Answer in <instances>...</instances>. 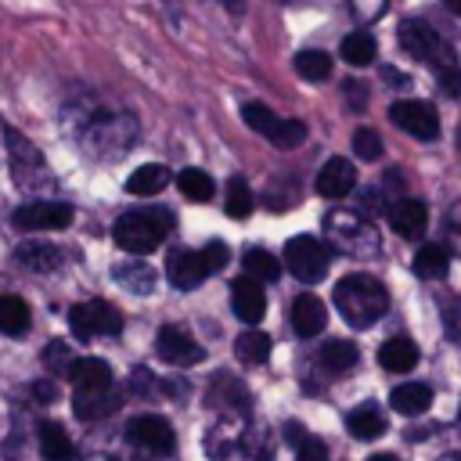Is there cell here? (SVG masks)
<instances>
[{
    "label": "cell",
    "mask_w": 461,
    "mask_h": 461,
    "mask_svg": "<svg viewBox=\"0 0 461 461\" xmlns=\"http://www.w3.org/2000/svg\"><path fill=\"white\" fill-rule=\"evenodd\" d=\"M335 310L353 324V328H371L378 317L389 310V292L378 277L371 274H346L335 285Z\"/></svg>",
    "instance_id": "6da1fadb"
},
{
    "label": "cell",
    "mask_w": 461,
    "mask_h": 461,
    "mask_svg": "<svg viewBox=\"0 0 461 461\" xmlns=\"http://www.w3.org/2000/svg\"><path fill=\"white\" fill-rule=\"evenodd\" d=\"M169 234V212H155V209H133L122 212L112 227V238L122 252L130 256H148L162 245V238Z\"/></svg>",
    "instance_id": "7a4b0ae2"
},
{
    "label": "cell",
    "mask_w": 461,
    "mask_h": 461,
    "mask_svg": "<svg viewBox=\"0 0 461 461\" xmlns=\"http://www.w3.org/2000/svg\"><path fill=\"white\" fill-rule=\"evenodd\" d=\"M400 43H403V50H407L411 58L436 65V72L447 68V65H454L447 43L439 40V32H436L425 18H407V22H400Z\"/></svg>",
    "instance_id": "3957f363"
},
{
    "label": "cell",
    "mask_w": 461,
    "mask_h": 461,
    "mask_svg": "<svg viewBox=\"0 0 461 461\" xmlns=\"http://www.w3.org/2000/svg\"><path fill=\"white\" fill-rule=\"evenodd\" d=\"M328 249L317 241V238H310V234H299V238H288V245H285V267L303 281V285H313V281H321L324 274H328Z\"/></svg>",
    "instance_id": "277c9868"
},
{
    "label": "cell",
    "mask_w": 461,
    "mask_h": 461,
    "mask_svg": "<svg viewBox=\"0 0 461 461\" xmlns=\"http://www.w3.org/2000/svg\"><path fill=\"white\" fill-rule=\"evenodd\" d=\"M68 324L76 335H119L122 331V313L104 303V299H90V303H79L68 310Z\"/></svg>",
    "instance_id": "5b68a950"
},
{
    "label": "cell",
    "mask_w": 461,
    "mask_h": 461,
    "mask_svg": "<svg viewBox=\"0 0 461 461\" xmlns=\"http://www.w3.org/2000/svg\"><path fill=\"white\" fill-rule=\"evenodd\" d=\"M389 119H393L403 133H411V137H418V140H432V137L439 133V115H436V108H432L429 101H396V104L389 108Z\"/></svg>",
    "instance_id": "8992f818"
},
{
    "label": "cell",
    "mask_w": 461,
    "mask_h": 461,
    "mask_svg": "<svg viewBox=\"0 0 461 461\" xmlns=\"http://www.w3.org/2000/svg\"><path fill=\"white\" fill-rule=\"evenodd\" d=\"M72 223L68 202H25L14 209V227L22 230H61Z\"/></svg>",
    "instance_id": "52a82bcc"
},
{
    "label": "cell",
    "mask_w": 461,
    "mask_h": 461,
    "mask_svg": "<svg viewBox=\"0 0 461 461\" xmlns=\"http://www.w3.org/2000/svg\"><path fill=\"white\" fill-rule=\"evenodd\" d=\"M126 436H130L137 447L151 450V454H169V450L176 447L173 425H169L166 418H158V414H140V418H133V421L126 425Z\"/></svg>",
    "instance_id": "ba28073f"
},
{
    "label": "cell",
    "mask_w": 461,
    "mask_h": 461,
    "mask_svg": "<svg viewBox=\"0 0 461 461\" xmlns=\"http://www.w3.org/2000/svg\"><path fill=\"white\" fill-rule=\"evenodd\" d=\"M259 285H263V281H256L252 274H241V277H234V285H230V310L238 313L241 324H259L263 313H267V295H263Z\"/></svg>",
    "instance_id": "9c48e42d"
},
{
    "label": "cell",
    "mask_w": 461,
    "mask_h": 461,
    "mask_svg": "<svg viewBox=\"0 0 461 461\" xmlns=\"http://www.w3.org/2000/svg\"><path fill=\"white\" fill-rule=\"evenodd\" d=\"M166 274H169L173 288L191 292V288H198V285L209 277V267H205L202 252H194V249H176V252H169V259H166Z\"/></svg>",
    "instance_id": "30bf717a"
},
{
    "label": "cell",
    "mask_w": 461,
    "mask_h": 461,
    "mask_svg": "<svg viewBox=\"0 0 461 461\" xmlns=\"http://www.w3.org/2000/svg\"><path fill=\"white\" fill-rule=\"evenodd\" d=\"M155 349H158V357L162 360H169V364H198L205 353H202V346L184 331V328H176V324H166V328H158V339H155Z\"/></svg>",
    "instance_id": "8fae6325"
},
{
    "label": "cell",
    "mask_w": 461,
    "mask_h": 461,
    "mask_svg": "<svg viewBox=\"0 0 461 461\" xmlns=\"http://www.w3.org/2000/svg\"><path fill=\"white\" fill-rule=\"evenodd\" d=\"M357 187V169L349 158H328L317 173V194L321 198H346Z\"/></svg>",
    "instance_id": "7c38bea8"
},
{
    "label": "cell",
    "mask_w": 461,
    "mask_h": 461,
    "mask_svg": "<svg viewBox=\"0 0 461 461\" xmlns=\"http://www.w3.org/2000/svg\"><path fill=\"white\" fill-rule=\"evenodd\" d=\"M4 140H7V151H11V173H14L22 184H29V173H47L43 155H40L14 126H4Z\"/></svg>",
    "instance_id": "4fadbf2b"
},
{
    "label": "cell",
    "mask_w": 461,
    "mask_h": 461,
    "mask_svg": "<svg viewBox=\"0 0 461 461\" xmlns=\"http://www.w3.org/2000/svg\"><path fill=\"white\" fill-rule=\"evenodd\" d=\"M324 324H328V310L313 292H303V295L292 299V328H295V335L313 339V335L324 331Z\"/></svg>",
    "instance_id": "5bb4252c"
},
{
    "label": "cell",
    "mask_w": 461,
    "mask_h": 461,
    "mask_svg": "<svg viewBox=\"0 0 461 461\" xmlns=\"http://www.w3.org/2000/svg\"><path fill=\"white\" fill-rule=\"evenodd\" d=\"M389 223H393V230H396L400 238H418V234H425V227H429V209H425V202H418V198H400V202L389 209Z\"/></svg>",
    "instance_id": "9a60e30c"
},
{
    "label": "cell",
    "mask_w": 461,
    "mask_h": 461,
    "mask_svg": "<svg viewBox=\"0 0 461 461\" xmlns=\"http://www.w3.org/2000/svg\"><path fill=\"white\" fill-rule=\"evenodd\" d=\"M65 375L72 378L76 389H108L112 385V367L101 357H79L68 364Z\"/></svg>",
    "instance_id": "2e32d148"
},
{
    "label": "cell",
    "mask_w": 461,
    "mask_h": 461,
    "mask_svg": "<svg viewBox=\"0 0 461 461\" xmlns=\"http://www.w3.org/2000/svg\"><path fill=\"white\" fill-rule=\"evenodd\" d=\"M389 403H393L396 414L414 418V414H425V411H429L432 389H429L425 382H403V385H396V389L389 393Z\"/></svg>",
    "instance_id": "e0dca14e"
},
{
    "label": "cell",
    "mask_w": 461,
    "mask_h": 461,
    "mask_svg": "<svg viewBox=\"0 0 461 461\" xmlns=\"http://www.w3.org/2000/svg\"><path fill=\"white\" fill-rule=\"evenodd\" d=\"M378 364H382L385 371L403 375V371H411V367L418 364V346H414L411 339H403V335L385 339V342H382V349H378Z\"/></svg>",
    "instance_id": "ac0fdd59"
},
{
    "label": "cell",
    "mask_w": 461,
    "mask_h": 461,
    "mask_svg": "<svg viewBox=\"0 0 461 461\" xmlns=\"http://www.w3.org/2000/svg\"><path fill=\"white\" fill-rule=\"evenodd\" d=\"M346 429H349L353 439H364L367 443V439H378L385 432V418H382V411L375 403H360L357 411L346 414Z\"/></svg>",
    "instance_id": "d6986e66"
},
{
    "label": "cell",
    "mask_w": 461,
    "mask_h": 461,
    "mask_svg": "<svg viewBox=\"0 0 461 461\" xmlns=\"http://www.w3.org/2000/svg\"><path fill=\"white\" fill-rule=\"evenodd\" d=\"M169 184V169L158 166V162H148V166H137L126 180V191L137 194V198H148V194H158L162 187Z\"/></svg>",
    "instance_id": "ffe728a7"
},
{
    "label": "cell",
    "mask_w": 461,
    "mask_h": 461,
    "mask_svg": "<svg viewBox=\"0 0 461 461\" xmlns=\"http://www.w3.org/2000/svg\"><path fill=\"white\" fill-rule=\"evenodd\" d=\"M76 414L79 418H101V414H112L119 407V396L108 389H76Z\"/></svg>",
    "instance_id": "44dd1931"
},
{
    "label": "cell",
    "mask_w": 461,
    "mask_h": 461,
    "mask_svg": "<svg viewBox=\"0 0 461 461\" xmlns=\"http://www.w3.org/2000/svg\"><path fill=\"white\" fill-rule=\"evenodd\" d=\"M40 450H43L47 461H72V454H76L68 432L58 421H43L40 425Z\"/></svg>",
    "instance_id": "7402d4cb"
},
{
    "label": "cell",
    "mask_w": 461,
    "mask_h": 461,
    "mask_svg": "<svg viewBox=\"0 0 461 461\" xmlns=\"http://www.w3.org/2000/svg\"><path fill=\"white\" fill-rule=\"evenodd\" d=\"M29 321H32V313H29L25 299L0 295V331L4 335H25L29 331Z\"/></svg>",
    "instance_id": "603a6c76"
},
{
    "label": "cell",
    "mask_w": 461,
    "mask_h": 461,
    "mask_svg": "<svg viewBox=\"0 0 461 461\" xmlns=\"http://www.w3.org/2000/svg\"><path fill=\"white\" fill-rule=\"evenodd\" d=\"M176 187H180V194H184L187 202H209L212 191H216L212 176H209L205 169H194V166H187V169L176 173Z\"/></svg>",
    "instance_id": "cb8c5ba5"
},
{
    "label": "cell",
    "mask_w": 461,
    "mask_h": 461,
    "mask_svg": "<svg viewBox=\"0 0 461 461\" xmlns=\"http://www.w3.org/2000/svg\"><path fill=\"white\" fill-rule=\"evenodd\" d=\"M18 259L25 270H54L61 263V252L43 241H25V245H18Z\"/></svg>",
    "instance_id": "d4e9b609"
},
{
    "label": "cell",
    "mask_w": 461,
    "mask_h": 461,
    "mask_svg": "<svg viewBox=\"0 0 461 461\" xmlns=\"http://www.w3.org/2000/svg\"><path fill=\"white\" fill-rule=\"evenodd\" d=\"M375 54H378V47H375V36H371L367 29H357V32H349V36L342 40V58H346L349 65H371Z\"/></svg>",
    "instance_id": "484cf974"
},
{
    "label": "cell",
    "mask_w": 461,
    "mask_h": 461,
    "mask_svg": "<svg viewBox=\"0 0 461 461\" xmlns=\"http://www.w3.org/2000/svg\"><path fill=\"white\" fill-rule=\"evenodd\" d=\"M295 72L310 83H324L331 76V58L324 50H299L295 54Z\"/></svg>",
    "instance_id": "4316f807"
},
{
    "label": "cell",
    "mask_w": 461,
    "mask_h": 461,
    "mask_svg": "<svg viewBox=\"0 0 461 461\" xmlns=\"http://www.w3.org/2000/svg\"><path fill=\"white\" fill-rule=\"evenodd\" d=\"M450 267V252L443 245H421L418 256H414V270L421 277H443Z\"/></svg>",
    "instance_id": "83f0119b"
},
{
    "label": "cell",
    "mask_w": 461,
    "mask_h": 461,
    "mask_svg": "<svg viewBox=\"0 0 461 461\" xmlns=\"http://www.w3.org/2000/svg\"><path fill=\"white\" fill-rule=\"evenodd\" d=\"M321 364L331 371H349L357 364V346L349 339H331L321 346Z\"/></svg>",
    "instance_id": "f1b7e54d"
},
{
    "label": "cell",
    "mask_w": 461,
    "mask_h": 461,
    "mask_svg": "<svg viewBox=\"0 0 461 461\" xmlns=\"http://www.w3.org/2000/svg\"><path fill=\"white\" fill-rule=\"evenodd\" d=\"M223 209H227L230 220H245L252 212V191H249L245 176H230L227 180V202H223Z\"/></svg>",
    "instance_id": "f546056e"
},
{
    "label": "cell",
    "mask_w": 461,
    "mask_h": 461,
    "mask_svg": "<svg viewBox=\"0 0 461 461\" xmlns=\"http://www.w3.org/2000/svg\"><path fill=\"white\" fill-rule=\"evenodd\" d=\"M234 353L245 360V364H263L267 357H270V339L263 335V331H241L238 335V342H234Z\"/></svg>",
    "instance_id": "4dcf8cb0"
},
{
    "label": "cell",
    "mask_w": 461,
    "mask_h": 461,
    "mask_svg": "<svg viewBox=\"0 0 461 461\" xmlns=\"http://www.w3.org/2000/svg\"><path fill=\"white\" fill-rule=\"evenodd\" d=\"M241 119H245V122H249L256 133H263L267 140H270V137L277 133V126H281V119H277V115H274V112H270L263 101H249V104L241 108Z\"/></svg>",
    "instance_id": "1f68e13d"
},
{
    "label": "cell",
    "mask_w": 461,
    "mask_h": 461,
    "mask_svg": "<svg viewBox=\"0 0 461 461\" xmlns=\"http://www.w3.org/2000/svg\"><path fill=\"white\" fill-rule=\"evenodd\" d=\"M245 274H252L256 281H277L281 263H277L274 252H267V249H249V252H245Z\"/></svg>",
    "instance_id": "d6a6232c"
},
{
    "label": "cell",
    "mask_w": 461,
    "mask_h": 461,
    "mask_svg": "<svg viewBox=\"0 0 461 461\" xmlns=\"http://www.w3.org/2000/svg\"><path fill=\"white\" fill-rule=\"evenodd\" d=\"M353 151H357L364 162H375V158H382V137H378L371 126H360V130L353 133Z\"/></svg>",
    "instance_id": "836d02e7"
},
{
    "label": "cell",
    "mask_w": 461,
    "mask_h": 461,
    "mask_svg": "<svg viewBox=\"0 0 461 461\" xmlns=\"http://www.w3.org/2000/svg\"><path fill=\"white\" fill-rule=\"evenodd\" d=\"M303 140H306V126L299 119H281L277 133L270 137V144H277V148H299Z\"/></svg>",
    "instance_id": "e575fe53"
},
{
    "label": "cell",
    "mask_w": 461,
    "mask_h": 461,
    "mask_svg": "<svg viewBox=\"0 0 461 461\" xmlns=\"http://www.w3.org/2000/svg\"><path fill=\"white\" fill-rule=\"evenodd\" d=\"M115 277H119V281H130L137 295H148L151 285H155V274H151L148 267H137V263H130V270H126V267H115Z\"/></svg>",
    "instance_id": "d590c367"
},
{
    "label": "cell",
    "mask_w": 461,
    "mask_h": 461,
    "mask_svg": "<svg viewBox=\"0 0 461 461\" xmlns=\"http://www.w3.org/2000/svg\"><path fill=\"white\" fill-rule=\"evenodd\" d=\"M349 7H353V14H357V22H378L382 14H385V7H389V0H349Z\"/></svg>",
    "instance_id": "8d00e7d4"
},
{
    "label": "cell",
    "mask_w": 461,
    "mask_h": 461,
    "mask_svg": "<svg viewBox=\"0 0 461 461\" xmlns=\"http://www.w3.org/2000/svg\"><path fill=\"white\" fill-rule=\"evenodd\" d=\"M295 461H328V447H324V439L306 436V439L295 447Z\"/></svg>",
    "instance_id": "74e56055"
},
{
    "label": "cell",
    "mask_w": 461,
    "mask_h": 461,
    "mask_svg": "<svg viewBox=\"0 0 461 461\" xmlns=\"http://www.w3.org/2000/svg\"><path fill=\"white\" fill-rule=\"evenodd\" d=\"M202 259H205L209 274H216V270H223V267H227L230 252H227V245H223V241H209V245L202 249Z\"/></svg>",
    "instance_id": "f35d334b"
},
{
    "label": "cell",
    "mask_w": 461,
    "mask_h": 461,
    "mask_svg": "<svg viewBox=\"0 0 461 461\" xmlns=\"http://www.w3.org/2000/svg\"><path fill=\"white\" fill-rule=\"evenodd\" d=\"M342 94H346V104H349V108H364V104H367V90H364V83H357V79H349V83L342 86Z\"/></svg>",
    "instance_id": "ab89813d"
},
{
    "label": "cell",
    "mask_w": 461,
    "mask_h": 461,
    "mask_svg": "<svg viewBox=\"0 0 461 461\" xmlns=\"http://www.w3.org/2000/svg\"><path fill=\"white\" fill-rule=\"evenodd\" d=\"M32 396H36V400H54V396H58V385H54L50 378H40V382L32 385Z\"/></svg>",
    "instance_id": "60d3db41"
},
{
    "label": "cell",
    "mask_w": 461,
    "mask_h": 461,
    "mask_svg": "<svg viewBox=\"0 0 461 461\" xmlns=\"http://www.w3.org/2000/svg\"><path fill=\"white\" fill-rule=\"evenodd\" d=\"M61 357H65V342H50V357H47V364H50L54 371H65V367H61Z\"/></svg>",
    "instance_id": "b9f144b4"
},
{
    "label": "cell",
    "mask_w": 461,
    "mask_h": 461,
    "mask_svg": "<svg viewBox=\"0 0 461 461\" xmlns=\"http://www.w3.org/2000/svg\"><path fill=\"white\" fill-rule=\"evenodd\" d=\"M223 7H227V11H234V14H238V11H241V7H245V0H223Z\"/></svg>",
    "instance_id": "7bdbcfd3"
},
{
    "label": "cell",
    "mask_w": 461,
    "mask_h": 461,
    "mask_svg": "<svg viewBox=\"0 0 461 461\" xmlns=\"http://www.w3.org/2000/svg\"><path fill=\"white\" fill-rule=\"evenodd\" d=\"M385 79H393V83H407V79H403L396 68H385Z\"/></svg>",
    "instance_id": "ee69618b"
},
{
    "label": "cell",
    "mask_w": 461,
    "mask_h": 461,
    "mask_svg": "<svg viewBox=\"0 0 461 461\" xmlns=\"http://www.w3.org/2000/svg\"><path fill=\"white\" fill-rule=\"evenodd\" d=\"M367 461H400V457H396V454H371Z\"/></svg>",
    "instance_id": "f6af8a7d"
},
{
    "label": "cell",
    "mask_w": 461,
    "mask_h": 461,
    "mask_svg": "<svg viewBox=\"0 0 461 461\" xmlns=\"http://www.w3.org/2000/svg\"><path fill=\"white\" fill-rule=\"evenodd\" d=\"M443 4H447V7L454 11V14H461V0H443Z\"/></svg>",
    "instance_id": "bcb514c9"
},
{
    "label": "cell",
    "mask_w": 461,
    "mask_h": 461,
    "mask_svg": "<svg viewBox=\"0 0 461 461\" xmlns=\"http://www.w3.org/2000/svg\"><path fill=\"white\" fill-rule=\"evenodd\" d=\"M439 461H461V454H447V457H439Z\"/></svg>",
    "instance_id": "7dc6e473"
},
{
    "label": "cell",
    "mask_w": 461,
    "mask_h": 461,
    "mask_svg": "<svg viewBox=\"0 0 461 461\" xmlns=\"http://www.w3.org/2000/svg\"><path fill=\"white\" fill-rule=\"evenodd\" d=\"M457 148H461V126H457Z\"/></svg>",
    "instance_id": "c3c4849f"
},
{
    "label": "cell",
    "mask_w": 461,
    "mask_h": 461,
    "mask_svg": "<svg viewBox=\"0 0 461 461\" xmlns=\"http://www.w3.org/2000/svg\"><path fill=\"white\" fill-rule=\"evenodd\" d=\"M457 418H461V407H457Z\"/></svg>",
    "instance_id": "681fc988"
}]
</instances>
